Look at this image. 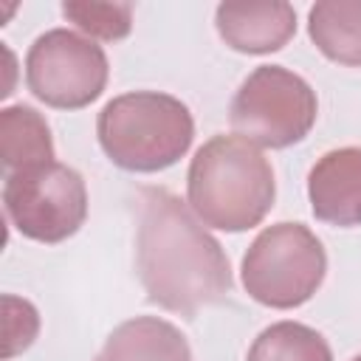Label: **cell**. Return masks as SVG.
<instances>
[{
	"mask_svg": "<svg viewBox=\"0 0 361 361\" xmlns=\"http://www.w3.org/2000/svg\"><path fill=\"white\" fill-rule=\"evenodd\" d=\"M135 268L147 299L186 319L231 290L223 245L178 195L155 186L138 192Z\"/></svg>",
	"mask_w": 361,
	"mask_h": 361,
	"instance_id": "1",
	"label": "cell"
},
{
	"mask_svg": "<svg viewBox=\"0 0 361 361\" xmlns=\"http://www.w3.org/2000/svg\"><path fill=\"white\" fill-rule=\"evenodd\" d=\"M276 197L271 161L240 135H214L186 172L189 209L212 228L248 231L265 220Z\"/></svg>",
	"mask_w": 361,
	"mask_h": 361,
	"instance_id": "2",
	"label": "cell"
},
{
	"mask_svg": "<svg viewBox=\"0 0 361 361\" xmlns=\"http://www.w3.org/2000/svg\"><path fill=\"white\" fill-rule=\"evenodd\" d=\"M96 135L104 155L127 172H161L178 164L195 141L189 107L161 90H133L110 99Z\"/></svg>",
	"mask_w": 361,
	"mask_h": 361,
	"instance_id": "3",
	"label": "cell"
},
{
	"mask_svg": "<svg viewBox=\"0 0 361 361\" xmlns=\"http://www.w3.org/2000/svg\"><path fill=\"white\" fill-rule=\"evenodd\" d=\"M327 274L322 240L305 223L265 226L248 245L240 279L245 293L274 310H293L313 299Z\"/></svg>",
	"mask_w": 361,
	"mask_h": 361,
	"instance_id": "4",
	"label": "cell"
},
{
	"mask_svg": "<svg viewBox=\"0 0 361 361\" xmlns=\"http://www.w3.org/2000/svg\"><path fill=\"white\" fill-rule=\"evenodd\" d=\"M316 90L285 65H259L237 87L228 121L257 147L285 149L299 144L316 124Z\"/></svg>",
	"mask_w": 361,
	"mask_h": 361,
	"instance_id": "5",
	"label": "cell"
},
{
	"mask_svg": "<svg viewBox=\"0 0 361 361\" xmlns=\"http://www.w3.org/2000/svg\"><path fill=\"white\" fill-rule=\"evenodd\" d=\"M3 209L23 237L54 245L82 228L87 217V189L73 166L48 161L6 175Z\"/></svg>",
	"mask_w": 361,
	"mask_h": 361,
	"instance_id": "6",
	"label": "cell"
},
{
	"mask_svg": "<svg viewBox=\"0 0 361 361\" xmlns=\"http://www.w3.org/2000/svg\"><path fill=\"white\" fill-rule=\"evenodd\" d=\"M110 76L102 45L71 28L39 34L25 54V85L48 107L82 110L96 102Z\"/></svg>",
	"mask_w": 361,
	"mask_h": 361,
	"instance_id": "7",
	"label": "cell"
},
{
	"mask_svg": "<svg viewBox=\"0 0 361 361\" xmlns=\"http://www.w3.org/2000/svg\"><path fill=\"white\" fill-rule=\"evenodd\" d=\"M307 200L316 220L330 226H361V147L324 152L307 175Z\"/></svg>",
	"mask_w": 361,
	"mask_h": 361,
	"instance_id": "8",
	"label": "cell"
},
{
	"mask_svg": "<svg viewBox=\"0 0 361 361\" xmlns=\"http://www.w3.org/2000/svg\"><path fill=\"white\" fill-rule=\"evenodd\" d=\"M220 39L240 54H274L296 34V11L285 0L220 3L214 11Z\"/></svg>",
	"mask_w": 361,
	"mask_h": 361,
	"instance_id": "9",
	"label": "cell"
},
{
	"mask_svg": "<svg viewBox=\"0 0 361 361\" xmlns=\"http://www.w3.org/2000/svg\"><path fill=\"white\" fill-rule=\"evenodd\" d=\"M96 361H192V350L172 322L135 316L107 336Z\"/></svg>",
	"mask_w": 361,
	"mask_h": 361,
	"instance_id": "10",
	"label": "cell"
},
{
	"mask_svg": "<svg viewBox=\"0 0 361 361\" xmlns=\"http://www.w3.org/2000/svg\"><path fill=\"white\" fill-rule=\"evenodd\" d=\"M310 42L347 68H361V0H319L307 11Z\"/></svg>",
	"mask_w": 361,
	"mask_h": 361,
	"instance_id": "11",
	"label": "cell"
},
{
	"mask_svg": "<svg viewBox=\"0 0 361 361\" xmlns=\"http://www.w3.org/2000/svg\"><path fill=\"white\" fill-rule=\"evenodd\" d=\"M0 158L8 172L54 161V138L48 121L28 104L0 110Z\"/></svg>",
	"mask_w": 361,
	"mask_h": 361,
	"instance_id": "12",
	"label": "cell"
},
{
	"mask_svg": "<svg viewBox=\"0 0 361 361\" xmlns=\"http://www.w3.org/2000/svg\"><path fill=\"white\" fill-rule=\"evenodd\" d=\"M245 361H333L327 338L302 322H276L248 347Z\"/></svg>",
	"mask_w": 361,
	"mask_h": 361,
	"instance_id": "13",
	"label": "cell"
},
{
	"mask_svg": "<svg viewBox=\"0 0 361 361\" xmlns=\"http://www.w3.org/2000/svg\"><path fill=\"white\" fill-rule=\"evenodd\" d=\"M62 14L87 37L116 42L124 39L133 28L130 3H90V0H65Z\"/></svg>",
	"mask_w": 361,
	"mask_h": 361,
	"instance_id": "14",
	"label": "cell"
},
{
	"mask_svg": "<svg viewBox=\"0 0 361 361\" xmlns=\"http://www.w3.org/2000/svg\"><path fill=\"white\" fill-rule=\"evenodd\" d=\"M39 333V313L28 299L3 296V336H6V347H3V358H14L17 353L28 350L34 344Z\"/></svg>",
	"mask_w": 361,
	"mask_h": 361,
	"instance_id": "15",
	"label": "cell"
},
{
	"mask_svg": "<svg viewBox=\"0 0 361 361\" xmlns=\"http://www.w3.org/2000/svg\"><path fill=\"white\" fill-rule=\"evenodd\" d=\"M353 361H361V353H358V355H355V358H353Z\"/></svg>",
	"mask_w": 361,
	"mask_h": 361,
	"instance_id": "16",
	"label": "cell"
}]
</instances>
